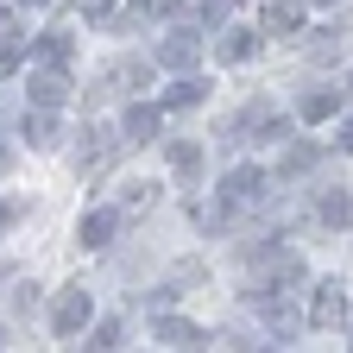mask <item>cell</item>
<instances>
[{"label": "cell", "mask_w": 353, "mask_h": 353, "mask_svg": "<svg viewBox=\"0 0 353 353\" xmlns=\"http://www.w3.org/2000/svg\"><path fill=\"white\" fill-rule=\"evenodd\" d=\"M265 32H303V0H272L265 7Z\"/></svg>", "instance_id": "15"}, {"label": "cell", "mask_w": 353, "mask_h": 353, "mask_svg": "<svg viewBox=\"0 0 353 353\" xmlns=\"http://www.w3.org/2000/svg\"><path fill=\"white\" fill-rule=\"evenodd\" d=\"M152 190H158V183H132V190L120 196V214H145V208H152Z\"/></svg>", "instance_id": "20"}, {"label": "cell", "mask_w": 353, "mask_h": 353, "mask_svg": "<svg viewBox=\"0 0 353 353\" xmlns=\"http://www.w3.org/2000/svg\"><path fill=\"white\" fill-rule=\"evenodd\" d=\"M88 347H101V353H108V347H120V322H95V334H88Z\"/></svg>", "instance_id": "21"}, {"label": "cell", "mask_w": 353, "mask_h": 353, "mask_svg": "<svg viewBox=\"0 0 353 353\" xmlns=\"http://www.w3.org/2000/svg\"><path fill=\"white\" fill-rule=\"evenodd\" d=\"M82 13H88V19H108V13H114V0H82Z\"/></svg>", "instance_id": "24"}, {"label": "cell", "mask_w": 353, "mask_h": 353, "mask_svg": "<svg viewBox=\"0 0 353 353\" xmlns=\"http://www.w3.org/2000/svg\"><path fill=\"white\" fill-rule=\"evenodd\" d=\"M316 214L328 221V228H353V190H328V196L316 202Z\"/></svg>", "instance_id": "14"}, {"label": "cell", "mask_w": 353, "mask_h": 353, "mask_svg": "<svg viewBox=\"0 0 353 353\" xmlns=\"http://www.w3.org/2000/svg\"><path fill=\"white\" fill-rule=\"evenodd\" d=\"M152 57H158L164 70H190V63L202 57V38H196V26H176V32H164Z\"/></svg>", "instance_id": "3"}, {"label": "cell", "mask_w": 353, "mask_h": 353, "mask_svg": "<svg viewBox=\"0 0 353 353\" xmlns=\"http://www.w3.org/2000/svg\"><path fill=\"white\" fill-rule=\"evenodd\" d=\"M252 51H259V32H246V26H228V32H221V44H214L221 63H246Z\"/></svg>", "instance_id": "10"}, {"label": "cell", "mask_w": 353, "mask_h": 353, "mask_svg": "<svg viewBox=\"0 0 353 353\" xmlns=\"http://www.w3.org/2000/svg\"><path fill=\"white\" fill-rule=\"evenodd\" d=\"M0 347H7V328H0Z\"/></svg>", "instance_id": "29"}, {"label": "cell", "mask_w": 353, "mask_h": 353, "mask_svg": "<svg viewBox=\"0 0 353 353\" xmlns=\"http://www.w3.org/2000/svg\"><path fill=\"white\" fill-rule=\"evenodd\" d=\"M88 316H95V296H88V290H63V303H57L51 328L70 341V334H82V328H88Z\"/></svg>", "instance_id": "4"}, {"label": "cell", "mask_w": 353, "mask_h": 353, "mask_svg": "<svg viewBox=\"0 0 353 353\" xmlns=\"http://www.w3.org/2000/svg\"><path fill=\"white\" fill-rule=\"evenodd\" d=\"M322 7H341V0H322Z\"/></svg>", "instance_id": "28"}, {"label": "cell", "mask_w": 353, "mask_h": 353, "mask_svg": "<svg viewBox=\"0 0 353 353\" xmlns=\"http://www.w3.org/2000/svg\"><path fill=\"white\" fill-rule=\"evenodd\" d=\"M265 196V170L259 164H234L228 176H221V202H228V208H252Z\"/></svg>", "instance_id": "1"}, {"label": "cell", "mask_w": 353, "mask_h": 353, "mask_svg": "<svg viewBox=\"0 0 353 353\" xmlns=\"http://www.w3.org/2000/svg\"><path fill=\"white\" fill-rule=\"evenodd\" d=\"M170 170H176V176H196V170H202V145H196V139H176V145H170Z\"/></svg>", "instance_id": "17"}, {"label": "cell", "mask_w": 353, "mask_h": 353, "mask_svg": "<svg viewBox=\"0 0 353 353\" xmlns=\"http://www.w3.org/2000/svg\"><path fill=\"white\" fill-rule=\"evenodd\" d=\"M234 7H240V0H208V7H202V19H208V26H221V19H228Z\"/></svg>", "instance_id": "22"}, {"label": "cell", "mask_w": 353, "mask_h": 353, "mask_svg": "<svg viewBox=\"0 0 353 353\" xmlns=\"http://www.w3.org/2000/svg\"><path fill=\"white\" fill-rule=\"evenodd\" d=\"M82 139H88V145H82V158H76V164H82V170H108V158H114V145H120V139H114L108 126H88Z\"/></svg>", "instance_id": "11"}, {"label": "cell", "mask_w": 353, "mask_h": 353, "mask_svg": "<svg viewBox=\"0 0 353 353\" xmlns=\"http://www.w3.org/2000/svg\"><path fill=\"white\" fill-rule=\"evenodd\" d=\"M26 88H32V108H51V114H57V108H63V95H70V76H63L57 63H44V70H32V82H26Z\"/></svg>", "instance_id": "6"}, {"label": "cell", "mask_w": 353, "mask_h": 353, "mask_svg": "<svg viewBox=\"0 0 353 353\" xmlns=\"http://www.w3.org/2000/svg\"><path fill=\"white\" fill-rule=\"evenodd\" d=\"M334 114H341V88H309V95L296 101V120H309V126L334 120Z\"/></svg>", "instance_id": "12"}, {"label": "cell", "mask_w": 353, "mask_h": 353, "mask_svg": "<svg viewBox=\"0 0 353 353\" xmlns=\"http://www.w3.org/2000/svg\"><path fill=\"white\" fill-rule=\"evenodd\" d=\"M145 76H152V70H145V57H120V63L108 70V82H120L126 95H139V88H145Z\"/></svg>", "instance_id": "16"}, {"label": "cell", "mask_w": 353, "mask_h": 353, "mask_svg": "<svg viewBox=\"0 0 353 353\" xmlns=\"http://www.w3.org/2000/svg\"><path fill=\"white\" fill-rule=\"evenodd\" d=\"M334 51H341V38H334V32H322L316 44H309V57H334Z\"/></svg>", "instance_id": "23"}, {"label": "cell", "mask_w": 353, "mask_h": 353, "mask_svg": "<svg viewBox=\"0 0 353 353\" xmlns=\"http://www.w3.org/2000/svg\"><path fill=\"white\" fill-rule=\"evenodd\" d=\"M152 341H158V347H183V353L208 347V334H202L196 322H183V316H158V322H152Z\"/></svg>", "instance_id": "5"}, {"label": "cell", "mask_w": 353, "mask_h": 353, "mask_svg": "<svg viewBox=\"0 0 353 353\" xmlns=\"http://www.w3.org/2000/svg\"><path fill=\"white\" fill-rule=\"evenodd\" d=\"M7 221H13V208H0V228H7Z\"/></svg>", "instance_id": "27"}, {"label": "cell", "mask_w": 353, "mask_h": 353, "mask_svg": "<svg viewBox=\"0 0 353 353\" xmlns=\"http://www.w3.org/2000/svg\"><path fill=\"white\" fill-rule=\"evenodd\" d=\"M19 7H51V0H19Z\"/></svg>", "instance_id": "26"}, {"label": "cell", "mask_w": 353, "mask_h": 353, "mask_svg": "<svg viewBox=\"0 0 353 353\" xmlns=\"http://www.w3.org/2000/svg\"><path fill=\"white\" fill-rule=\"evenodd\" d=\"M158 126H164V108H158V101H132L126 120H120V132H126L132 145H152V139H158Z\"/></svg>", "instance_id": "7"}, {"label": "cell", "mask_w": 353, "mask_h": 353, "mask_svg": "<svg viewBox=\"0 0 353 353\" xmlns=\"http://www.w3.org/2000/svg\"><path fill=\"white\" fill-rule=\"evenodd\" d=\"M114 234H120V208H95V214H82V228H76L82 246H108Z\"/></svg>", "instance_id": "9"}, {"label": "cell", "mask_w": 353, "mask_h": 353, "mask_svg": "<svg viewBox=\"0 0 353 353\" xmlns=\"http://www.w3.org/2000/svg\"><path fill=\"white\" fill-rule=\"evenodd\" d=\"M0 164H7V152H0Z\"/></svg>", "instance_id": "30"}, {"label": "cell", "mask_w": 353, "mask_h": 353, "mask_svg": "<svg viewBox=\"0 0 353 353\" xmlns=\"http://www.w3.org/2000/svg\"><path fill=\"white\" fill-rule=\"evenodd\" d=\"M51 132H57L51 108H32V114H26V139H32V145H51Z\"/></svg>", "instance_id": "19"}, {"label": "cell", "mask_w": 353, "mask_h": 353, "mask_svg": "<svg viewBox=\"0 0 353 353\" xmlns=\"http://www.w3.org/2000/svg\"><path fill=\"white\" fill-rule=\"evenodd\" d=\"M38 63H57V70H63V63H70V32H44V38H38Z\"/></svg>", "instance_id": "18"}, {"label": "cell", "mask_w": 353, "mask_h": 353, "mask_svg": "<svg viewBox=\"0 0 353 353\" xmlns=\"http://www.w3.org/2000/svg\"><path fill=\"white\" fill-rule=\"evenodd\" d=\"M202 101H208V82L176 70V82L164 88V101H158V108H164V114H183V108H202Z\"/></svg>", "instance_id": "8"}, {"label": "cell", "mask_w": 353, "mask_h": 353, "mask_svg": "<svg viewBox=\"0 0 353 353\" xmlns=\"http://www.w3.org/2000/svg\"><path fill=\"white\" fill-rule=\"evenodd\" d=\"M309 328H347V290L341 284H316V296H309V316H303Z\"/></svg>", "instance_id": "2"}, {"label": "cell", "mask_w": 353, "mask_h": 353, "mask_svg": "<svg viewBox=\"0 0 353 353\" xmlns=\"http://www.w3.org/2000/svg\"><path fill=\"white\" fill-rule=\"evenodd\" d=\"M341 152H353V120H341V139H334Z\"/></svg>", "instance_id": "25"}, {"label": "cell", "mask_w": 353, "mask_h": 353, "mask_svg": "<svg viewBox=\"0 0 353 353\" xmlns=\"http://www.w3.org/2000/svg\"><path fill=\"white\" fill-rule=\"evenodd\" d=\"M316 158H322V152L309 145V139H290L284 158H278V176H303V170H316Z\"/></svg>", "instance_id": "13"}]
</instances>
